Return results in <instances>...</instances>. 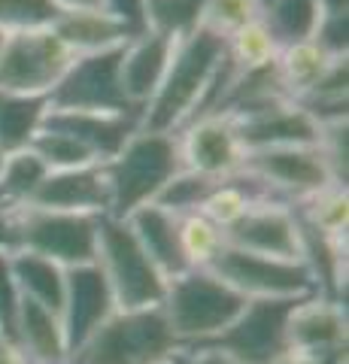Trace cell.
Masks as SVG:
<instances>
[{"instance_id":"cell-1","label":"cell","mask_w":349,"mask_h":364,"mask_svg":"<svg viewBox=\"0 0 349 364\" xmlns=\"http://www.w3.org/2000/svg\"><path fill=\"white\" fill-rule=\"evenodd\" d=\"M222 55L225 40L204 28L191 31L188 37H179L159 91L143 107L140 128L176 134L183 124L200 116V109L210 97L213 79L222 67Z\"/></svg>"},{"instance_id":"cell-2","label":"cell","mask_w":349,"mask_h":364,"mask_svg":"<svg viewBox=\"0 0 349 364\" xmlns=\"http://www.w3.org/2000/svg\"><path fill=\"white\" fill-rule=\"evenodd\" d=\"M104 170L109 182V215L128 219L134 210L159 198L161 188L183 170L176 134L137 128Z\"/></svg>"},{"instance_id":"cell-3","label":"cell","mask_w":349,"mask_h":364,"mask_svg":"<svg viewBox=\"0 0 349 364\" xmlns=\"http://www.w3.org/2000/svg\"><path fill=\"white\" fill-rule=\"evenodd\" d=\"M104 215L61 213L25 203L0 215V246L18 252L43 255L61 267H76L95 261L97 228Z\"/></svg>"},{"instance_id":"cell-4","label":"cell","mask_w":349,"mask_h":364,"mask_svg":"<svg viewBox=\"0 0 349 364\" xmlns=\"http://www.w3.org/2000/svg\"><path fill=\"white\" fill-rule=\"evenodd\" d=\"M246 298H240L228 282L213 270H186L167 279L161 313L171 325L179 346H200L219 337L243 310Z\"/></svg>"},{"instance_id":"cell-5","label":"cell","mask_w":349,"mask_h":364,"mask_svg":"<svg viewBox=\"0 0 349 364\" xmlns=\"http://www.w3.org/2000/svg\"><path fill=\"white\" fill-rule=\"evenodd\" d=\"M161 306L116 310L97 331L73 349L70 364H164L179 355Z\"/></svg>"},{"instance_id":"cell-6","label":"cell","mask_w":349,"mask_h":364,"mask_svg":"<svg viewBox=\"0 0 349 364\" xmlns=\"http://www.w3.org/2000/svg\"><path fill=\"white\" fill-rule=\"evenodd\" d=\"M95 264L104 273L112 301H116V310L161 306L167 277L143 252L140 240L134 237L125 219H112V215L100 219Z\"/></svg>"},{"instance_id":"cell-7","label":"cell","mask_w":349,"mask_h":364,"mask_svg":"<svg viewBox=\"0 0 349 364\" xmlns=\"http://www.w3.org/2000/svg\"><path fill=\"white\" fill-rule=\"evenodd\" d=\"M76 55L49 28L16 31L0 43V91L46 97L61 82Z\"/></svg>"},{"instance_id":"cell-8","label":"cell","mask_w":349,"mask_h":364,"mask_svg":"<svg viewBox=\"0 0 349 364\" xmlns=\"http://www.w3.org/2000/svg\"><path fill=\"white\" fill-rule=\"evenodd\" d=\"M210 270L246 301H295L316 291L307 264L295 258H270L225 246Z\"/></svg>"},{"instance_id":"cell-9","label":"cell","mask_w":349,"mask_h":364,"mask_svg":"<svg viewBox=\"0 0 349 364\" xmlns=\"http://www.w3.org/2000/svg\"><path fill=\"white\" fill-rule=\"evenodd\" d=\"M295 301H246L243 310L234 316V322L219 337H213L210 343H200V346L222 352L231 364L283 361L289 355L286 322Z\"/></svg>"},{"instance_id":"cell-10","label":"cell","mask_w":349,"mask_h":364,"mask_svg":"<svg viewBox=\"0 0 349 364\" xmlns=\"http://www.w3.org/2000/svg\"><path fill=\"white\" fill-rule=\"evenodd\" d=\"M122 46L92 55H76L61 82L52 88L49 109H82V112H140L128 104L122 88ZM143 116V112H140Z\"/></svg>"},{"instance_id":"cell-11","label":"cell","mask_w":349,"mask_h":364,"mask_svg":"<svg viewBox=\"0 0 349 364\" xmlns=\"http://www.w3.org/2000/svg\"><path fill=\"white\" fill-rule=\"evenodd\" d=\"M243 170L262 182L270 198L291 203V207L334 182L316 143L274 146V149L246 152Z\"/></svg>"},{"instance_id":"cell-12","label":"cell","mask_w":349,"mask_h":364,"mask_svg":"<svg viewBox=\"0 0 349 364\" xmlns=\"http://www.w3.org/2000/svg\"><path fill=\"white\" fill-rule=\"evenodd\" d=\"M183 167L207 179H225L240 173L246 149L237 136V124L228 112H204L176 131Z\"/></svg>"},{"instance_id":"cell-13","label":"cell","mask_w":349,"mask_h":364,"mask_svg":"<svg viewBox=\"0 0 349 364\" xmlns=\"http://www.w3.org/2000/svg\"><path fill=\"white\" fill-rule=\"evenodd\" d=\"M346 337H349L346 301L313 291L291 304L286 322L289 355H310V358L346 355Z\"/></svg>"},{"instance_id":"cell-14","label":"cell","mask_w":349,"mask_h":364,"mask_svg":"<svg viewBox=\"0 0 349 364\" xmlns=\"http://www.w3.org/2000/svg\"><path fill=\"white\" fill-rule=\"evenodd\" d=\"M225 243L243 252L301 261V222L291 203L258 200L255 207L225 231Z\"/></svg>"},{"instance_id":"cell-15","label":"cell","mask_w":349,"mask_h":364,"mask_svg":"<svg viewBox=\"0 0 349 364\" xmlns=\"http://www.w3.org/2000/svg\"><path fill=\"white\" fill-rule=\"evenodd\" d=\"M231 119L237 124V136L246 152L274 149V146L316 143V134H319L316 119L298 100H289V97H274L267 104L243 109Z\"/></svg>"},{"instance_id":"cell-16","label":"cell","mask_w":349,"mask_h":364,"mask_svg":"<svg viewBox=\"0 0 349 364\" xmlns=\"http://www.w3.org/2000/svg\"><path fill=\"white\" fill-rule=\"evenodd\" d=\"M112 313H116V301H112V291H109L104 273H100V267L95 261L67 267L61 325H64V334H67L70 355H73V349L82 346Z\"/></svg>"},{"instance_id":"cell-17","label":"cell","mask_w":349,"mask_h":364,"mask_svg":"<svg viewBox=\"0 0 349 364\" xmlns=\"http://www.w3.org/2000/svg\"><path fill=\"white\" fill-rule=\"evenodd\" d=\"M33 207L82 213V215H109V182L104 164L49 170L40 182L37 195L31 198Z\"/></svg>"},{"instance_id":"cell-18","label":"cell","mask_w":349,"mask_h":364,"mask_svg":"<svg viewBox=\"0 0 349 364\" xmlns=\"http://www.w3.org/2000/svg\"><path fill=\"white\" fill-rule=\"evenodd\" d=\"M173 46H176V40L167 37V33H159V31H143L122 46L119 73H122L125 97L134 109L143 112V107L155 97L167 67H171Z\"/></svg>"},{"instance_id":"cell-19","label":"cell","mask_w":349,"mask_h":364,"mask_svg":"<svg viewBox=\"0 0 349 364\" xmlns=\"http://www.w3.org/2000/svg\"><path fill=\"white\" fill-rule=\"evenodd\" d=\"M46 124L73 134L95 152L100 164L122 152L131 134L140 128V112H82V109H49Z\"/></svg>"},{"instance_id":"cell-20","label":"cell","mask_w":349,"mask_h":364,"mask_svg":"<svg viewBox=\"0 0 349 364\" xmlns=\"http://www.w3.org/2000/svg\"><path fill=\"white\" fill-rule=\"evenodd\" d=\"M13 340L28 355L31 364H64L70 361V346L61 325V313L43 304L21 298V310L16 318Z\"/></svg>"},{"instance_id":"cell-21","label":"cell","mask_w":349,"mask_h":364,"mask_svg":"<svg viewBox=\"0 0 349 364\" xmlns=\"http://www.w3.org/2000/svg\"><path fill=\"white\" fill-rule=\"evenodd\" d=\"M125 222L131 225L134 237L140 240L143 252L152 258V264L159 267L167 279H173L188 270L183 249H179V225L171 210H164L161 203H146V207L134 210Z\"/></svg>"},{"instance_id":"cell-22","label":"cell","mask_w":349,"mask_h":364,"mask_svg":"<svg viewBox=\"0 0 349 364\" xmlns=\"http://www.w3.org/2000/svg\"><path fill=\"white\" fill-rule=\"evenodd\" d=\"M52 31L67 43L73 55L119 49L131 40L128 28L119 18H112L107 9H58Z\"/></svg>"},{"instance_id":"cell-23","label":"cell","mask_w":349,"mask_h":364,"mask_svg":"<svg viewBox=\"0 0 349 364\" xmlns=\"http://www.w3.org/2000/svg\"><path fill=\"white\" fill-rule=\"evenodd\" d=\"M331 61L334 58L316 40L279 46V52L274 58V76L279 82V91H283L289 100H304L313 88H316V82L325 76Z\"/></svg>"},{"instance_id":"cell-24","label":"cell","mask_w":349,"mask_h":364,"mask_svg":"<svg viewBox=\"0 0 349 364\" xmlns=\"http://www.w3.org/2000/svg\"><path fill=\"white\" fill-rule=\"evenodd\" d=\"M258 200H276V198H270L267 188L255 176L240 170V173H234V176L213 182L198 213H204L213 225H219L222 231H228V228L234 222H240Z\"/></svg>"},{"instance_id":"cell-25","label":"cell","mask_w":349,"mask_h":364,"mask_svg":"<svg viewBox=\"0 0 349 364\" xmlns=\"http://www.w3.org/2000/svg\"><path fill=\"white\" fill-rule=\"evenodd\" d=\"M6 252H9V264H13V273H16V282H18V289H21V298L49 306V310H55V313H61L67 267H61L58 261L43 258V255L18 252V249H6Z\"/></svg>"},{"instance_id":"cell-26","label":"cell","mask_w":349,"mask_h":364,"mask_svg":"<svg viewBox=\"0 0 349 364\" xmlns=\"http://www.w3.org/2000/svg\"><path fill=\"white\" fill-rule=\"evenodd\" d=\"M49 112L46 97L16 95V91H0V149L6 155L28 149L33 136L40 134Z\"/></svg>"},{"instance_id":"cell-27","label":"cell","mask_w":349,"mask_h":364,"mask_svg":"<svg viewBox=\"0 0 349 364\" xmlns=\"http://www.w3.org/2000/svg\"><path fill=\"white\" fill-rule=\"evenodd\" d=\"M279 52V43L274 40V33L267 31L264 18L258 16L249 25H243L240 31H234L231 37H225V55H222V73L234 79L252 70L270 67Z\"/></svg>"},{"instance_id":"cell-28","label":"cell","mask_w":349,"mask_h":364,"mask_svg":"<svg viewBox=\"0 0 349 364\" xmlns=\"http://www.w3.org/2000/svg\"><path fill=\"white\" fill-rule=\"evenodd\" d=\"M295 213L301 225H307L310 231H316L325 240L343 243L346 240V225H349V191L340 182L319 188L316 195L307 200L295 203Z\"/></svg>"},{"instance_id":"cell-29","label":"cell","mask_w":349,"mask_h":364,"mask_svg":"<svg viewBox=\"0 0 349 364\" xmlns=\"http://www.w3.org/2000/svg\"><path fill=\"white\" fill-rule=\"evenodd\" d=\"M46 173H49V167L43 164V158L31 146L18 152H9L4 167H0V215L31 203V198L37 195Z\"/></svg>"},{"instance_id":"cell-30","label":"cell","mask_w":349,"mask_h":364,"mask_svg":"<svg viewBox=\"0 0 349 364\" xmlns=\"http://www.w3.org/2000/svg\"><path fill=\"white\" fill-rule=\"evenodd\" d=\"M262 18L279 46L313 40L322 18L319 0H264Z\"/></svg>"},{"instance_id":"cell-31","label":"cell","mask_w":349,"mask_h":364,"mask_svg":"<svg viewBox=\"0 0 349 364\" xmlns=\"http://www.w3.org/2000/svg\"><path fill=\"white\" fill-rule=\"evenodd\" d=\"M176 225H179V249H183L186 267L210 270L222 255V249L228 246L225 243V231L219 225H213L204 213L176 215Z\"/></svg>"},{"instance_id":"cell-32","label":"cell","mask_w":349,"mask_h":364,"mask_svg":"<svg viewBox=\"0 0 349 364\" xmlns=\"http://www.w3.org/2000/svg\"><path fill=\"white\" fill-rule=\"evenodd\" d=\"M31 149L43 158V164H46L49 170H70V167L100 164L85 143H80L73 134H67L61 128H52V124H46V122H43L40 134L33 136Z\"/></svg>"},{"instance_id":"cell-33","label":"cell","mask_w":349,"mask_h":364,"mask_svg":"<svg viewBox=\"0 0 349 364\" xmlns=\"http://www.w3.org/2000/svg\"><path fill=\"white\" fill-rule=\"evenodd\" d=\"M204 0H146V31H159L167 37H188L200 28Z\"/></svg>"},{"instance_id":"cell-34","label":"cell","mask_w":349,"mask_h":364,"mask_svg":"<svg viewBox=\"0 0 349 364\" xmlns=\"http://www.w3.org/2000/svg\"><path fill=\"white\" fill-rule=\"evenodd\" d=\"M262 0H204L200 6V28L216 33V37H231L234 31L249 25L262 16Z\"/></svg>"},{"instance_id":"cell-35","label":"cell","mask_w":349,"mask_h":364,"mask_svg":"<svg viewBox=\"0 0 349 364\" xmlns=\"http://www.w3.org/2000/svg\"><path fill=\"white\" fill-rule=\"evenodd\" d=\"M216 179H207V176H198L191 170H179V173L167 182L161 188V195L155 198L152 203H161L164 210H171L173 215H186V213H198L200 203H204L210 186Z\"/></svg>"},{"instance_id":"cell-36","label":"cell","mask_w":349,"mask_h":364,"mask_svg":"<svg viewBox=\"0 0 349 364\" xmlns=\"http://www.w3.org/2000/svg\"><path fill=\"white\" fill-rule=\"evenodd\" d=\"M316 146L331 170V179L346 186V179H349V119L343 116V119L319 122Z\"/></svg>"},{"instance_id":"cell-37","label":"cell","mask_w":349,"mask_h":364,"mask_svg":"<svg viewBox=\"0 0 349 364\" xmlns=\"http://www.w3.org/2000/svg\"><path fill=\"white\" fill-rule=\"evenodd\" d=\"M55 16H58L55 0H0V31L4 33L49 28Z\"/></svg>"},{"instance_id":"cell-38","label":"cell","mask_w":349,"mask_h":364,"mask_svg":"<svg viewBox=\"0 0 349 364\" xmlns=\"http://www.w3.org/2000/svg\"><path fill=\"white\" fill-rule=\"evenodd\" d=\"M18 310H21V289L16 282L13 264H9V252L0 246V334L13 337Z\"/></svg>"},{"instance_id":"cell-39","label":"cell","mask_w":349,"mask_h":364,"mask_svg":"<svg viewBox=\"0 0 349 364\" xmlns=\"http://www.w3.org/2000/svg\"><path fill=\"white\" fill-rule=\"evenodd\" d=\"M313 40L331 58H349V13H322Z\"/></svg>"},{"instance_id":"cell-40","label":"cell","mask_w":349,"mask_h":364,"mask_svg":"<svg viewBox=\"0 0 349 364\" xmlns=\"http://www.w3.org/2000/svg\"><path fill=\"white\" fill-rule=\"evenodd\" d=\"M104 9L128 28L131 37L146 31V0H104Z\"/></svg>"},{"instance_id":"cell-41","label":"cell","mask_w":349,"mask_h":364,"mask_svg":"<svg viewBox=\"0 0 349 364\" xmlns=\"http://www.w3.org/2000/svg\"><path fill=\"white\" fill-rule=\"evenodd\" d=\"M179 364H231L228 358L216 349H207V346H188V349H179L176 355Z\"/></svg>"},{"instance_id":"cell-42","label":"cell","mask_w":349,"mask_h":364,"mask_svg":"<svg viewBox=\"0 0 349 364\" xmlns=\"http://www.w3.org/2000/svg\"><path fill=\"white\" fill-rule=\"evenodd\" d=\"M0 364H31L28 355L18 349V343L13 337L0 334Z\"/></svg>"},{"instance_id":"cell-43","label":"cell","mask_w":349,"mask_h":364,"mask_svg":"<svg viewBox=\"0 0 349 364\" xmlns=\"http://www.w3.org/2000/svg\"><path fill=\"white\" fill-rule=\"evenodd\" d=\"M276 364H346V355H331V358H310V355H286Z\"/></svg>"},{"instance_id":"cell-44","label":"cell","mask_w":349,"mask_h":364,"mask_svg":"<svg viewBox=\"0 0 349 364\" xmlns=\"http://www.w3.org/2000/svg\"><path fill=\"white\" fill-rule=\"evenodd\" d=\"M58 9H104V0H55Z\"/></svg>"},{"instance_id":"cell-45","label":"cell","mask_w":349,"mask_h":364,"mask_svg":"<svg viewBox=\"0 0 349 364\" xmlns=\"http://www.w3.org/2000/svg\"><path fill=\"white\" fill-rule=\"evenodd\" d=\"M322 13H349V0H319Z\"/></svg>"},{"instance_id":"cell-46","label":"cell","mask_w":349,"mask_h":364,"mask_svg":"<svg viewBox=\"0 0 349 364\" xmlns=\"http://www.w3.org/2000/svg\"><path fill=\"white\" fill-rule=\"evenodd\" d=\"M4 161H6V152H4V149H0V167H4Z\"/></svg>"},{"instance_id":"cell-47","label":"cell","mask_w":349,"mask_h":364,"mask_svg":"<svg viewBox=\"0 0 349 364\" xmlns=\"http://www.w3.org/2000/svg\"><path fill=\"white\" fill-rule=\"evenodd\" d=\"M4 37H6V33H4V31H0V43H4Z\"/></svg>"},{"instance_id":"cell-48","label":"cell","mask_w":349,"mask_h":364,"mask_svg":"<svg viewBox=\"0 0 349 364\" xmlns=\"http://www.w3.org/2000/svg\"><path fill=\"white\" fill-rule=\"evenodd\" d=\"M164 364H179V361H176V358H173V361H164Z\"/></svg>"},{"instance_id":"cell-49","label":"cell","mask_w":349,"mask_h":364,"mask_svg":"<svg viewBox=\"0 0 349 364\" xmlns=\"http://www.w3.org/2000/svg\"><path fill=\"white\" fill-rule=\"evenodd\" d=\"M64 364H70V361H64Z\"/></svg>"},{"instance_id":"cell-50","label":"cell","mask_w":349,"mask_h":364,"mask_svg":"<svg viewBox=\"0 0 349 364\" xmlns=\"http://www.w3.org/2000/svg\"><path fill=\"white\" fill-rule=\"evenodd\" d=\"M262 4H264V0H262Z\"/></svg>"}]
</instances>
